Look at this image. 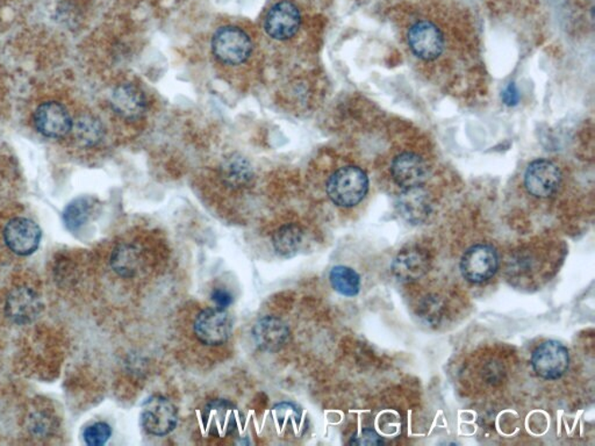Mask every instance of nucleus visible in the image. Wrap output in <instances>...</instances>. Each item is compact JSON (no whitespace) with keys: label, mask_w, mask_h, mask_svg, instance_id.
Returning <instances> with one entry per match:
<instances>
[{"label":"nucleus","mask_w":595,"mask_h":446,"mask_svg":"<svg viewBox=\"0 0 595 446\" xmlns=\"http://www.w3.org/2000/svg\"><path fill=\"white\" fill-rule=\"evenodd\" d=\"M327 195L336 206H357L369 192V178L359 166H344L327 181Z\"/></svg>","instance_id":"nucleus-1"},{"label":"nucleus","mask_w":595,"mask_h":446,"mask_svg":"<svg viewBox=\"0 0 595 446\" xmlns=\"http://www.w3.org/2000/svg\"><path fill=\"white\" fill-rule=\"evenodd\" d=\"M212 50L217 60L228 65L244 63L251 55L252 42L243 29L235 26L221 27L213 35Z\"/></svg>","instance_id":"nucleus-2"},{"label":"nucleus","mask_w":595,"mask_h":446,"mask_svg":"<svg viewBox=\"0 0 595 446\" xmlns=\"http://www.w3.org/2000/svg\"><path fill=\"white\" fill-rule=\"evenodd\" d=\"M202 425L209 436L225 438L237 432L243 421V414L234 403L217 399L206 403L201 413Z\"/></svg>","instance_id":"nucleus-3"},{"label":"nucleus","mask_w":595,"mask_h":446,"mask_svg":"<svg viewBox=\"0 0 595 446\" xmlns=\"http://www.w3.org/2000/svg\"><path fill=\"white\" fill-rule=\"evenodd\" d=\"M460 269L465 281L472 284H481L497 273L499 269V255L491 244H476L462 256Z\"/></svg>","instance_id":"nucleus-4"},{"label":"nucleus","mask_w":595,"mask_h":446,"mask_svg":"<svg viewBox=\"0 0 595 446\" xmlns=\"http://www.w3.org/2000/svg\"><path fill=\"white\" fill-rule=\"evenodd\" d=\"M531 366L540 378L561 379L569 370V350L558 341H546L532 351Z\"/></svg>","instance_id":"nucleus-5"},{"label":"nucleus","mask_w":595,"mask_h":446,"mask_svg":"<svg viewBox=\"0 0 595 446\" xmlns=\"http://www.w3.org/2000/svg\"><path fill=\"white\" fill-rule=\"evenodd\" d=\"M35 128L45 138L61 139L72 131L73 119L64 104L50 100L38 105L34 112Z\"/></svg>","instance_id":"nucleus-6"},{"label":"nucleus","mask_w":595,"mask_h":446,"mask_svg":"<svg viewBox=\"0 0 595 446\" xmlns=\"http://www.w3.org/2000/svg\"><path fill=\"white\" fill-rule=\"evenodd\" d=\"M193 331L200 342L217 347L231 339L233 320L225 309H204L194 320Z\"/></svg>","instance_id":"nucleus-7"},{"label":"nucleus","mask_w":595,"mask_h":446,"mask_svg":"<svg viewBox=\"0 0 595 446\" xmlns=\"http://www.w3.org/2000/svg\"><path fill=\"white\" fill-rule=\"evenodd\" d=\"M141 422L149 435L166 436L173 433L178 422V414L174 403L163 397L148 399L143 405Z\"/></svg>","instance_id":"nucleus-8"},{"label":"nucleus","mask_w":595,"mask_h":446,"mask_svg":"<svg viewBox=\"0 0 595 446\" xmlns=\"http://www.w3.org/2000/svg\"><path fill=\"white\" fill-rule=\"evenodd\" d=\"M6 247L18 256L33 255L40 247L42 231L35 221L29 218H14L4 228Z\"/></svg>","instance_id":"nucleus-9"},{"label":"nucleus","mask_w":595,"mask_h":446,"mask_svg":"<svg viewBox=\"0 0 595 446\" xmlns=\"http://www.w3.org/2000/svg\"><path fill=\"white\" fill-rule=\"evenodd\" d=\"M408 45L416 56L433 61L445 49V38L441 29L429 21H419L411 26L407 34Z\"/></svg>","instance_id":"nucleus-10"},{"label":"nucleus","mask_w":595,"mask_h":446,"mask_svg":"<svg viewBox=\"0 0 595 446\" xmlns=\"http://www.w3.org/2000/svg\"><path fill=\"white\" fill-rule=\"evenodd\" d=\"M301 22V12L297 5L290 0H281L268 11L264 29L275 40H289L297 34Z\"/></svg>","instance_id":"nucleus-11"},{"label":"nucleus","mask_w":595,"mask_h":446,"mask_svg":"<svg viewBox=\"0 0 595 446\" xmlns=\"http://www.w3.org/2000/svg\"><path fill=\"white\" fill-rule=\"evenodd\" d=\"M562 174L554 163L538 160L528 165L524 173L527 191L536 198H549L558 191Z\"/></svg>","instance_id":"nucleus-12"},{"label":"nucleus","mask_w":595,"mask_h":446,"mask_svg":"<svg viewBox=\"0 0 595 446\" xmlns=\"http://www.w3.org/2000/svg\"><path fill=\"white\" fill-rule=\"evenodd\" d=\"M42 301L38 292L27 286L11 290L5 302V314L15 324H32L40 316Z\"/></svg>","instance_id":"nucleus-13"},{"label":"nucleus","mask_w":595,"mask_h":446,"mask_svg":"<svg viewBox=\"0 0 595 446\" xmlns=\"http://www.w3.org/2000/svg\"><path fill=\"white\" fill-rule=\"evenodd\" d=\"M396 209L399 215L408 223H425L433 211V203L429 193L423 186L404 189L396 198Z\"/></svg>","instance_id":"nucleus-14"},{"label":"nucleus","mask_w":595,"mask_h":446,"mask_svg":"<svg viewBox=\"0 0 595 446\" xmlns=\"http://www.w3.org/2000/svg\"><path fill=\"white\" fill-rule=\"evenodd\" d=\"M392 177L403 189L415 188L426 183L429 170L419 155L404 153L396 156L391 165Z\"/></svg>","instance_id":"nucleus-15"},{"label":"nucleus","mask_w":595,"mask_h":446,"mask_svg":"<svg viewBox=\"0 0 595 446\" xmlns=\"http://www.w3.org/2000/svg\"><path fill=\"white\" fill-rule=\"evenodd\" d=\"M430 259L426 251L410 248L399 252L392 262L391 269L395 277L402 282H413L428 273Z\"/></svg>","instance_id":"nucleus-16"},{"label":"nucleus","mask_w":595,"mask_h":446,"mask_svg":"<svg viewBox=\"0 0 595 446\" xmlns=\"http://www.w3.org/2000/svg\"><path fill=\"white\" fill-rule=\"evenodd\" d=\"M111 105L116 114L126 120L141 118L147 111V99L136 85L120 84L112 93Z\"/></svg>","instance_id":"nucleus-17"},{"label":"nucleus","mask_w":595,"mask_h":446,"mask_svg":"<svg viewBox=\"0 0 595 446\" xmlns=\"http://www.w3.org/2000/svg\"><path fill=\"white\" fill-rule=\"evenodd\" d=\"M290 332L281 319L275 316L263 317L252 328L255 344L262 351L275 352L283 348L289 339Z\"/></svg>","instance_id":"nucleus-18"},{"label":"nucleus","mask_w":595,"mask_h":446,"mask_svg":"<svg viewBox=\"0 0 595 446\" xmlns=\"http://www.w3.org/2000/svg\"><path fill=\"white\" fill-rule=\"evenodd\" d=\"M220 176L224 183L232 189H243L252 183L254 170L251 162L240 154L229 155L220 166Z\"/></svg>","instance_id":"nucleus-19"},{"label":"nucleus","mask_w":595,"mask_h":446,"mask_svg":"<svg viewBox=\"0 0 595 446\" xmlns=\"http://www.w3.org/2000/svg\"><path fill=\"white\" fill-rule=\"evenodd\" d=\"M141 252L133 244H120L111 255V266L123 278H133L141 266Z\"/></svg>","instance_id":"nucleus-20"},{"label":"nucleus","mask_w":595,"mask_h":446,"mask_svg":"<svg viewBox=\"0 0 595 446\" xmlns=\"http://www.w3.org/2000/svg\"><path fill=\"white\" fill-rule=\"evenodd\" d=\"M543 256H539L535 251H520L513 256L507 271L511 279L517 282H531L535 279V274L543 269Z\"/></svg>","instance_id":"nucleus-21"},{"label":"nucleus","mask_w":595,"mask_h":446,"mask_svg":"<svg viewBox=\"0 0 595 446\" xmlns=\"http://www.w3.org/2000/svg\"><path fill=\"white\" fill-rule=\"evenodd\" d=\"M302 240V228L298 224L289 223L276 231L272 236V246L276 254L283 258H291L301 250Z\"/></svg>","instance_id":"nucleus-22"},{"label":"nucleus","mask_w":595,"mask_h":446,"mask_svg":"<svg viewBox=\"0 0 595 446\" xmlns=\"http://www.w3.org/2000/svg\"><path fill=\"white\" fill-rule=\"evenodd\" d=\"M330 284L341 296L356 297L361 290V277L352 267L334 266L329 273Z\"/></svg>","instance_id":"nucleus-23"},{"label":"nucleus","mask_w":595,"mask_h":446,"mask_svg":"<svg viewBox=\"0 0 595 446\" xmlns=\"http://www.w3.org/2000/svg\"><path fill=\"white\" fill-rule=\"evenodd\" d=\"M72 131L83 146L98 145L104 138V127L99 119L88 114H81L79 118L73 120Z\"/></svg>","instance_id":"nucleus-24"},{"label":"nucleus","mask_w":595,"mask_h":446,"mask_svg":"<svg viewBox=\"0 0 595 446\" xmlns=\"http://www.w3.org/2000/svg\"><path fill=\"white\" fill-rule=\"evenodd\" d=\"M276 420L279 425H289L294 433L302 435L307 429V422L303 418V410L293 402H281L274 407Z\"/></svg>","instance_id":"nucleus-25"},{"label":"nucleus","mask_w":595,"mask_h":446,"mask_svg":"<svg viewBox=\"0 0 595 446\" xmlns=\"http://www.w3.org/2000/svg\"><path fill=\"white\" fill-rule=\"evenodd\" d=\"M91 209L92 204L88 198H79V199L73 200L64 209L65 226L72 231H80L90 218Z\"/></svg>","instance_id":"nucleus-26"},{"label":"nucleus","mask_w":595,"mask_h":446,"mask_svg":"<svg viewBox=\"0 0 595 446\" xmlns=\"http://www.w3.org/2000/svg\"><path fill=\"white\" fill-rule=\"evenodd\" d=\"M111 436V425L103 421L88 425L83 432L84 443L91 446L105 445L110 441Z\"/></svg>","instance_id":"nucleus-27"},{"label":"nucleus","mask_w":595,"mask_h":446,"mask_svg":"<svg viewBox=\"0 0 595 446\" xmlns=\"http://www.w3.org/2000/svg\"><path fill=\"white\" fill-rule=\"evenodd\" d=\"M55 425L53 418L45 412H35L29 418V429L33 436L45 438L50 435Z\"/></svg>","instance_id":"nucleus-28"},{"label":"nucleus","mask_w":595,"mask_h":446,"mask_svg":"<svg viewBox=\"0 0 595 446\" xmlns=\"http://www.w3.org/2000/svg\"><path fill=\"white\" fill-rule=\"evenodd\" d=\"M352 445H382L383 438L372 429L361 430L357 435L353 436L349 442Z\"/></svg>","instance_id":"nucleus-29"},{"label":"nucleus","mask_w":595,"mask_h":446,"mask_svg":"<svg viewBox=\"0 0 595 446\" xmlns=\"http://www.w3.org/2000/svg\"><path fill=\"white\" fill-rule=\"evenodd\" d=\"M211 300L216 304L217 308L225 309L233 304V296L227 290L214 289L211 293Z\"/></svg>","instance_id":"nucleus-30"},{"label":"nucleus","mask_w":595,"mask_h":446,"mask_svg":"<svg viewBox=\"0 0 595 446\" xmlns=\"http://www.w3.org/2000/svg\"><path fill=\"white\" fill-rule=\"evenodd\" d=\"M519 92H517L515 85L511 83L506 88V90L503 93V99L506 105L508 106H514V105L519 102Z\"/></svg>","instance_id":"nucleus-31"}]
</instances>
